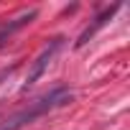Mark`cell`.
<instances>
[{
  "label": "cell",
  "mask_w": 130,
  "mask_h": 130,
  "mask_svg": "<svg viewBox=\"0 0 130 130\" xmlns=\"http://www.w3.org/2000/svg\"><path fill=\"white\" fill-rule=\"evenodd\" d=\"M69 100H72V92H69L67 87L51 89L48 94H43V97H38L36 102H31V107H26V110L15 112V115H13V117H8L5 122H0V130H21L23 125L33 122L38 115H43V112H48V110H54V107L67 105Z\"/></svg>",
  "instance_id": "obj_1"
},
{
  "label": "cell",
  "mask_w": 130,
  "mask_h": 130,
  "mask_svg": "<svg viewBox=\"0 0 130 130\" xmlns=\"http://www.w3.org/2000/svg\"><path fill=\"white\" fill-rule=\"evenodd\" d=\"M61 41H64V38H51V43L38 54V59L33 61V67H31V72H28V79H26V87H23V89H28L31 84H36V82L43 77V72L48 69L51 59H54V56H56V51L61 48Z\"/></svg>",
  "instance_id": "obj_2"
},
{
  "label": "cell",
  "mask_w": 130,
  "mask_h": 130,
  "mask_svg": "<svg viewBox=\"0 0 130 130\" xmlns=\"http://www.w3.org/2000/svg\"><path fill=\"white\" fill-rule=\"evenodd\" d=\"M112 13H115V8H110V10H105V13H102V15H100V18H97V21L92 23V28H87V31H84V33L79 36V41H77V46H84V43H87V41H89V38H92V36H94V33H97V31H100V28H102V26L107 23V21H110V15H112Z\"/></svg>",
  "instance_id": "obj_3"
}]
</instances>
